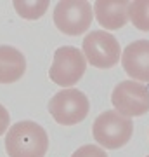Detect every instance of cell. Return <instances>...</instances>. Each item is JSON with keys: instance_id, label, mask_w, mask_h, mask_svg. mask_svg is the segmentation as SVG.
<instances>
[{"instance_id": "1", "label": "cell", "mask_w": 149, "mask_h": 157, "mask_svg": "<svg viewBox=\"0 0 149 157\" xmlns=\"http://www.w3.org/2000/svg\"><path fill=\"white\" fill-rule=\"evenodd\" d=\"M49 148V136L40 124L19 121L9 128L5 150L9 157H44Z\"/></svg>"}, {"instance_id": "2", "label": "cell", "mask_w": 149, "mask_h": 157, "mask_svg": "<svg viewBox=\"0 0 149 157\" xmlns=\"http://www.w3.org/2000/svg\"><path fill=\"white\" fill-rule=\"evenodd\" d=\"M94 140L104 148L116 150L127 145L133 133L132 121L116 110H106L94 121L92 126Z\"/></svg>"}, {"instance_id": "3", "label": "cell", "mask_w": 149, "mask_h": 157, "mask_svg": "<svg viewBox=\"0 0 149 157\" xmlns=\"http://www.w3.org/2000/svg\"><path fill=\"white\" fill-rule=\"evenodd\" d=\"M90 103L88 98L80 89H62L52 96L49 103V112L57 124L61 126H75L82 122L88 115Z\"/></svg>"}, {"instance_id": "4", "label": "cell", "mask_w": 149, "mask_h": 157, "mask_svg": "<svg viewBox=\"0 0 149 157\" xmlns=\"http://www.w3.org/2000/svg\"><path fill=\"white\" fill-rule=\"evenodd\" d=\"M87 68V59L78 47L62 45L54 52V61L50 65L49 77L57 86L68 87L75 86L83 77Z\"/></svg>"}, {"instance_id": "5", "label": "cell", "mask_w": 149, "mask_h": 157, "mask_svg": "<svg viewBox=\"0 0 149 157\" xmlns=\"http://www.w3.org/2000/svg\"><path fill=\"white\" fill-rule=\"evenodd\" d=\"M120 44L115 35L104 30H94L83 39V54L95 68H113L120 61Z\"/></svg>"}, {"instance_id": "6", "label": "cell", "mask_w": 149, "mask_h": 157, "mask_svg": "<svg viewBox=\"0 0 149 157\" xmlns=\"http://www.w3.org/2000/svg\"><path fill=\"white\" fill-rule=\"evenodd\" d=\"M113 107L125 117H139L149 112V87L133 80H123L111 93Z\"/></svg>"}, {"instance_id": "7", "label": "cell", "mask_w": 149, "mask_h": 157, "mask_svg": "<svg viewBox=\"0 0 149 157\" xmlns=\"http://www.w3.org/2000/svg\"><path fill=\"white\" fill-rule=\"evenodd\" d=\"M54 25L66 35H82L92 25V6L83 0L59 2L54 9Z\"/></svg>"}, {"instance_id": "8", "label": "cell", "mask_w": 149, "mask_h": 157, "mask_svg": "<svg viewBox=\"0 0 149 157\" xmlns=\"http://www.w3.org/2000/svg\"><path fill=\"white\" fill-rule=\"evenodd\" d=\"M123 70L135 80L149 82V40H135L122 54Z\"/></svg>"}, {"instance_id": "9", "label": "cell", "mask_w": 149, "mask_h": 157, "mask_svg": "<svg viewBox=\"0 0 149 157\" xmlns=\"http://www.w3.org/2000/svg\"><path fill=\"white\" fill-rule=\"evenodd\" d=\"M26 72V58L12 45H0V84L17 82Z\"/></svg>"}, {"instance_id": "10", "label": "cell", "mask_w": 149, "mask_h": 157, "mask_svg": "<svg viewBox=\"0 0 149 157\" xmlns=\"http://www.w3.org/2000/svg\"><path fill=\"white\" fill-rule=\"evenodd\" d=\"M94 14L102 28L120 30L128 21V2H95Z\"/></svg>"}, {"instance_id": "11", "label": "cell", "mask_w": 149, "mask_h": 157, "mask_svg": "<svg viewBox=\"0 0 149 157\" xmlns=\"http://www.w3.org/2000/svg\"><path fill=\"white\" fill-rule=\"evenodd\" d=\"M128 19L140 32H149V2L139 0L128 4Z\"/></svg>"}, {"instance_id": "12", "label": "cell", "mask_w": 149, "mask_h": 157, "mask_svg": "<svg viewBox=\"0 0 149 157\" xmlns=\"http://www.w3.org/2000/svg\"><path fill=\"white\" fill-rule=\"evenodd\" d=\"M49 2H14V9L19 12V16L26 19H38L47 11Z\"/></svg>"}, {"instance_id": "13", "label": "cell", "mask_w": 149, "mask_h": 157, "mask_svg": "<svg viewBox=\"0 0 149 157\" xmlns=\"http://www.w3.org/2000/svg\"><path fill=\"white\" fill-rule=\"evenodd\" d=\"M71 157H108L106 152L101 148V147H95V145H83L80 147Z\"/></svg>"}, {"instance_id": "14", "label": "cell", "mask_w": 149, "mask_h": 157, "mask_svg": "<svg viewBox=\"0 0 149 157\" xmlns=\"http://www.w3.org/2000/svg\"><path fill=\"white\" fill-rule=\"evenodd\" d=\"M9 124H11V115L4 105H0V136L9 129Z\"/></svg>"}, {"instance_id": "15", "label": "cell", "mask_w": 149, "mask_h": 157, "mask_svg": "<svg viewBox=\"0 0 149 157\" xmlns=\"http://www.w3.org/2000/svg\"><path fill=\"white\" fill-rule=\"evenodd\" d=\"M147 157H149V155H147Z\"/></svg>"}]
</instances>
